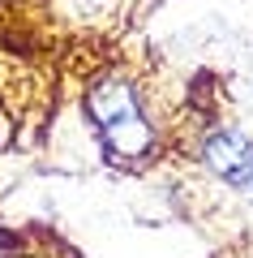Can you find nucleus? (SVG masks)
<instances>
[{
	"label": "nucleus",
	"instance_id": "nucleus-1",
	"mask_svg": "<svg viewBox=\"0 0 253 258\" xmlns=\"http://www.w3.org/2000/svg\"><path fill=\"white\" fill-rule=\"evenodd\" d=\"M91 112L103 134V147L116 159H142L150 151L154 134L142 116V103L133 99V91L125 82H99L91 91Z\"/></svg>",
	"mask_w": 253,
	"mask_h": 258
},
{
	"label": "nucleus",
	"instance_id": "nucleus-2",
	"mask_svg": "<svg viewBox=\"0 0 253 258\" xmlns=\"http://www.w3.org/2000/svg\"><path fill=\"white\" fill-rule=\"evenodd\" d=\"M202 155H206V164L215 168L227 185L253 194V138H244L236 129H223V134H210L206 138Z\"/></svg>",
	"mask_w": 253,
	"mask_h": 258
}]
</instances>
